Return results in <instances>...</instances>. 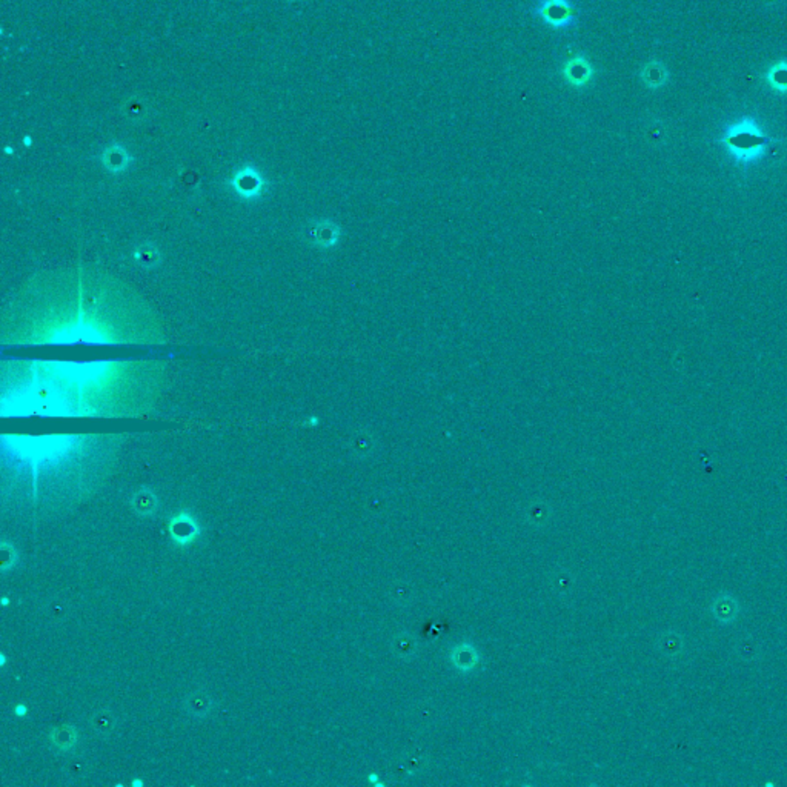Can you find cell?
<instances>
[{"label":"cell","instance_id":"cell-1","mask_svg":"<svg viewBox=\"0 0 787 787\" xmlns=\"http://www.w3.org/2000/svg\"><path fill=\"white\" fill-rule=\"evenodd\" d=\"M532 14L556 31L573 28L580 21V10L572 0H535Z\"/></svg>","mask_w":787,"mask_h":787},{"label":"cell","instance_id":"cell-2","mask_svg":"<svg viewBox=\"0 0 787 787\" xmlns=\"http://www.w3.org/2000/svg\"><path fill=\"white\" fill-rule=\"evenodd\" d=\"M724 141L737 156L750 158L762 153L767 139L754 120L745 119L729 128L728 134L724 136Z\"/></svg>","mask_w":787,"mask_h":787},{"label":"cell","instance_id":"cell-3","mask_svg":"<svg viewBox=\"0 0 787 787\" xmlns=\"http://www.w3.org/2000/svg\"><path fill=\"white\" fill-rule=\"evenodd\" d=\"M229 187H231V190L240 199L252 202L262 197L264 187H267V180H264V177L257 168L252 165H245L240 170H237L231 179H229Z\"/></svg>","mask_w":787,"mask_h":787},{"label":"cell","instance_id":"cell-4","mask_svg":"<svg viewBox=\"0 0 787 787\" xmlns=\"http://www.w3.org/2000/svg\"><path fill=\"white\" fill-rule=\"evenodd\" d=\"M561 76L571 86L583 88L594 78V66L583 52H578L577 56L568 59L561 65Z\"/></svg>","mask_w":787,"mask_h":787},{"label":"cell","instance_id":"cell-5","mask_svg":"<svg viewBox=\"0 0 787 787\" xmlns=\"http://www.w3.org/2000/svg\"><path fill=\"white\" fill-rule=\"evenodd\" d=\"M170 534L174 543L180 546H188L200 535V527L197 521L191 517L188 512H180L170 521Z\"/></svg>","mask_w":787,"mask_h":787},{"label":"cell","instance_id":"cell-6","mask_svg":"<svg viewBox=\"0 0 787 787\" xmlns=\"http://www.w3.org/2000/svg\"><path fill=\"white\" fill-rule=\"evenodd\" d=\"M102 165L108 173L111 174H120L127 171L129 165L132 163V156L128 153V149L120 144H112L106 146L102 153Z\"/></svg>","mask_w":787,"mask_h":787},{"label":"cell","instance_id":"cell-7","mask_svg":"<svg viewBox=\"0 0 787 787\" xmlns=\"http://www.w3.org/2000/svg\"><path fill=\"white\" fill-rule=\"evenodd\" d=\"M308 238L318 247H331L339 242L340 228L330 220H320L308 228Z\"/></svg>","mask_w":787,"mask_h":787},{"label":"cell","instance_id":"cell-8","mask_svg":"<svg viewBox=\"0 0 787 787\" xmlns=\"http://www.w3.org/2000/svg\"><path fill=\"white\" fill-rule=\"evenodd\" d=\"M185 709L190 715L196 718L208 717V715L214 709V701L208 692L205 691H194L183 700Z\"/></svg>","mask_w":787,"mask_h":787},{"label":"cell","instance_id":"cell-9","mask_svg":"<svg viewBox=\"0 0 787 787\" xmlns=\"http://www.w3.org/2000/svg\"><path fill=\"white\" fill-rule=\"evenodd\" d=\"M77 730L71 726H57L49 732V741L52 747L62 754L69 752L77 745Z\"/></svg>","mask_w":787,"mask_h":787},{"label":"cell","instance_id":"cell-10","mask_svg":"<svg viewBox=\"0 0 787 787\" xmlns=\"http://www.w3.org/2000/svg\"><path fill=\"white\" fill-rule=\"evenodd\" d=\"M131 506H132V509H134L136 514H139L140 517L153 515L156 509H157L156 494L151 489L141 488L139 492L132 495Z\"/></svg>","mask_w":787,"mask_h":787},{"label":"cell","instance_id":"cell-11","mask_svg":"<svg viewBox=\"0 0 787 787\" xmlns=\"http://www.w3.org/2000/svg\"><path fill=\"white\" fill-rule=\"evenodd\" d=\"M712 611H713V617L717 618V620H720L721 623H729L737 618L738 605L732 597L721 595L713 601Z\"/></svg>","mask_w":787,"mask_h":787},{"label":"cell","instance_id":"cell-12","mask_svg":"<svg viewBox=\"0 0 787 787\" xmlns=\"http://www.w3.org/2000/svg\"><path fill=\"white\" fill-rule=\"evenodd\" d=\"M134 260L140 264L141 268L153 269V268H156V267H158V264H161L162 255H161V251H158L153 243H141L140 246L136 247Z\"/></svg>","mask_w":787,"mask_h":787},{"label":"cell","instance_id":"cell-13","mask_svg":"<svg viewBox=\"0 0 787 787\" xmlns=\"http://www.w3.org/2000/svg\"><path fill=\"white\" fill-rule=\"evenodd\" d=\"M766 82L776 93H787V62H776L766 73Z\"/></svg>","mask_w":787,"mask_h":787},{"label":"cell","instance_id":"cell-14","mask_svg":"<svg viewBox=\"0 0 787 787\" xmlns=\"http://www.w3.org/2000/svg\"><path fill=\"white\" fill-rule=\"evenodd\" d=\"M641 78L649 88H660L663 83H666L668 73L665 66L658 62H649L648 65H644L641 69Z\"/></svg>","mask_w":787,"mask_h":787},{"label":"cell","instance_id":"cell-15","mask_svg":"<svg viewBox=\"0 0 787 787\" xmlns=\"http://www.w3.org/2000/svg\"><path fill=\"white\" fill-rule=\"evenodd\" d=\"M91 726L97 735L100 737H110L114 728H116V720L110 711H100L93 715Z\"/></svg>","mask_w":787,"mask_h":787},{"label":"cell","instance_id":"cell-16","mask_svg":"<svg viewBox=\"0 0 787 787\" xmlns=\"http://www.w3.org/2000/svg\"><path fill=\"white\" fill-rule=\"evenodd\" d=\"M123 112H125V116L129 120L139 122L148 116V106L144 100L139 99V97H132V99H129L125 105H123Z\"/></svg>","mask_w":787,"mask_h":787},{"label":"cell","instance_id":"cell-17","mask_svg":"<svg viewBox=\"0 0 787 787\" xmlns=\"http://www.w3.org/2000/svg\"><path fill=\"white\" fill-rule=\"evenodd\" d=\"M14 713L17 715V717H26V713H28V707H26L25 704H17L14 707Z\"/></svg>","mask_w":787,"mask_h":787},{"label":"cell","instance_id":"cell-18","mask_svg":"<svg viewBox=\"0 0 787 787\" xmlns=\"http://www.w3.org/2000/svg\"><path fill=\"white\" fill-rule=\"evenodd\" d=\"M131 786H132V787H141V786H144V781H141V780H132Z\"/></svg>","mask_w":787,"mask_h":787},{"label":"cell","instance_id":"cell-19","mask_svg":"<svg viewBox=\"0 0 787 787\" xmlns=\"http://www.w3.org/2000/svg\"><path fill=\"white\" fill-rule=\"evenodd\" d=\"M5 663H6L5 653H0V666H5Z\"/></svg>","mask_w":787,"mask_h":787},{"label":"cell","instance_id":"cell-20","mask_svg":"<svg viewBox=\"0 0 787 787\" xmlns=\"http://www.w3.org/2000/svg\"><path fill=\"white\" fill-rule=\"evenodd\" d=\"M8 605H10V598H8V597H4V598H2V606H5V607H6Z\"/></svg>","mask_w":787,"mask_h":787},{"label":"cell","instance_id":"cell-21","mask_svg":"<svg viewBox=\"0 0 787 787\" xmlns=\"http://www.w3.org/2000/svg\"><path fill=\"white\" fill-rule=\"evenodd\" d=\"M23 144H25V145H26V146H30V145H31V139H30V137H26V139H23Z\"/></svg>","mask_w":787,"mask_h":787},{"label":"cell","instance_id":"cell-22","mask_svg":"<svg viewBox=\"0 0 787 787\" xmlns=\"http://www.w3.org/2000/svg\"><path fill=\"white\" fill-rule=\"evenodd\" d=\"M285 2H288V4H296V2H300V0H285Z\"/></svg>","mask_w":787,"mask_h":787}]
</instances>
